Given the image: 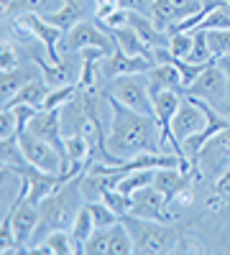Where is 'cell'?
<instances>
[{"mask_svg":"<svg viewBox=\"0 0 230 255\" xmlns=\"http://www.w3.org/2000/svg\"><path fill=\"white\" fill-rule=\"evenodd\" d=\"M110 105V130L105 135V151L120 161L138 153H161V128L156 118L136 113L108 95Z\"/></svg>","mask_w":230,"mask_h":255,"instance_id":"obj_1","label":"cell"},{"mask_svg":"<svg viewBox=\"0 0 230 255\" xmlns=\"http://www.w3.org/2000/svg\"><path fill=\"white\" fill-rule=\"evenodd\" d=\"M82 176H74L72 181H67L64 186H59L54 194H49L44 202L38 204V212H41V220H38V227L33 232V240L28 245V250L33 245H38L44 240L49 232L54 230H69L77 212L85 207L82 204ZM26 250V253H28Z\"/></svg>","mask_w":230,"mask_h":255,"instance_id":"obj_2","label":"cell"},{"mask_svg":"<svg viewBox=\"0 0 230 255\" xmlns=\"http://www.w3.org/2000/svg\"><path fill=\"white\" fill-rule=\"evenodd\" d=\"M120 222L128 227L131 240H133V253L136 255H164V253H174L179 235L169 222H159V220H146L138 215H123Z\"/></svg>","mask_w":230,"mask_h":255,"instance_id":"obj_3","label":"cell"},{"mask_svg":"<svg viewBox=\"0 0 230 255\" xmlns=\"http://www.w3.org/2000/svg\"><path fill=\"white\" fill-rule=\"evenodd\" d=\"M205 125H207V113H205L202 100L187 95V100H182L179 110H177V115H174V120H172V151H174L182 161H187L182 143L190 138V135L200 133ZM187 163H190V161H187Z\"/></svg>","mask_w":230,"mask_h":255,"instance_id":"obj_4","label":"cell"},{"mask_svg":"<svg viewBox=\"0 0 230 255\" xmlns=\"http://www.w3.org/2000/svg\"><path fill=\"white\" fill-rule=\"evenodd\" d=\"M230 168V125L218 130L210 140L202 145V151L197 156V166H195V179H220Z\"/></svg>","mask_w":230,"mask_h":255,"instance_id":"obj_5","label":"cell"},{"mask_svg":"<svg viewBox=\"0 0 230 255\" xmlns=\"http://www.w3.org/2000/svg\"><path fill=\"white\" fill-rule=\"evenodd\" d=\"M18 143H20V151H23L26 163L41 168V171H46V174H64L69 168V161L61 156L51 143L41 140L38 135H33L28 130H23L18 135Z\"/></svg>","mask_w":230,"mask_h":255,"instance_id":"obj_6","label":"cell"},{"mask_svg":"<svg viewBox=\"0 0 230 255\" xmlns=\"http://www.w3.org/2000/svg\"><path fill=\"white\" fill-rule=\"evenodd\" d=\"M110 97H115L118 102H123L125 108H131L136 113L154 118V100H151V92H149L146 74H128V77L113 79Z\"/></svg>","mask_w":230,"mask_h":255,"instance_id":"obj_7","label":"cell"},{"mask_svg":"<svg viewBox=\"0 0 230 255\" xmlns=\"http://www.w3.org/2000/svg\"><path fill=\"white\" fill-rule=\"evenodd\" d=\"M108 36L102 33L95 23H90V20H79L77 26H72L64 33V38H61V44H59V51L61 54H79V51H85L90 46H97L102 51L113 54V44H110Z\"/></svg>","mask_w":230,"mask_h":255,"instance_id":"obj_8","label":"cell"},{"mask_svg":"<svg viewBox=\"0 0 230 255\" xmlns=\"http://www.w3.org/2000/svg\"><path fill=\"white\" fill-rule=\"evenodd\" d=\"M184 95L200 97V100H205V102H210V105L218 108V105L230 95L228 92V79H225V72L220 69V64L218 61L207 64V67L202 69V74L184 90Z\"/></svg>","mask_w":230,"mask_h":255,"instance_id":"obj_9","label":"cell"},{"mask_svg":"<svg viewBox=\"0 0 230 255\" xmlns=\"http://www.w3.org/2000/svg\"><path fill=\"white\" fill-rule=\"evenodd\" d=\"M28 59L38 64V69H41V74H44V79H46L49 84H54V87H61V84H79V74H82V56L77 59L74 54H64L59 64H51L49 59L44 61L36 51H31V56H28Z\"/></svg>","mask_w":230,"mask_h":255,"instance_id":"obj_10","label":"cell"},{"mask_svg":"<svg viewBox=\"0 0 230 255\" xmlns=\"http://www.w3.org/2000/svg\"><path fill=\"white\" fill-rule=\"evenodd\" d=\"M131 215H138V217H146V220H159V222H172L174 220V215L169 212V199H166L154 184L133 191Z\"/></svg>","mask_w":230,"mask_h":255,"instance_id":"obj_11","label":"cell"},{"mask_svg":"<svg viewBox=\"0 0 230 255\" xmlns=\"http://www.w3.org/2000/svg\"><path fill=\"white\" fill-rule=\"evenodd\" d=\"M154 59L149 56H131L120 49H115L113 54H108L105 59L100 61V77L105 79H118V77H128V74H146L154 67Z\"/></svg>","mask_w":230,"mask_h":255,"instance_id":"obj_12","label":"cell"},{"mask_svg":"<svg viewBox=\"0 0 230 255\" xmlns=\"http://www.w3.org/2000/svg\"><path fill=\"white\" fill-rule=\"evenodd\" d=\"M202 5H205V0H154L149 15L161 31H169L174 23L195 15Z\"/></svg>","mask_w":230,"mask_h":255,"instance_id":"obj_13","label":"cell"},{"mask_svg":"<svg viewBox=\"0 0 230 255\" xmlns=\"http://www.w3.org/2000/svg\"><path fill=\"white\" fill-rule=\"evenodd\" d=\"M28 133L38 135L41 140H46L51 143L56 151L67 158V145H64V125H61V110H38L28 128H26Z\"/></svg>","mask_w":230,"mask_h":255,"instance_id":"obj_14","label":"cell"},{"mask_svg":"<svg viewBox=\"0 0 230 255\" xmlns=\"http://www.w3.org/2000/svg\"><path fill=\"white\" fill-rule=\"evenodd\" d=\"M10 217V225H13V235H15V243H18V250L26 253L31 240H33V232L38 227V220H41V212L36 204H31L28 199L20 202L18 207H13L10 212H5Z\"/></svg>","mask_w":230,"mask_h":255,"instance_id":"obj_15","label":"cell"},{"mask_svg":"<svg viewBox=\"0 0 230 255\" xmlns=\"http://www.w3.org/2000/svg\"><path fill=\"white\" fill-rule=\"evenodd\" d=\"M146 82H149V92L151 97L156 92H164V90H177V92H184V82H182V72L177 69V64L164 59V61H156L154 67L146 72Z\"/></svg>","mask_w":230,"mask_h":255,"instance_id":"obj_16","label":"cell"},{"mask_svg":"<svg viewBox=\"0 0 230 255\" xmlns=\"http://www.w3.org/2000/svg\"><path fill=\"white\" fill-rule=\"evenodd\" d=\"M128 26L149 44L151 49H159V46H169V41H166V31H161L151 15L146 13H136V10H128Z\"/></svg>","mask_w":230,"mask_h":255,"instance_id":"obj_17","label":"cell"},{"mask_svg":"<svg viewBox=\"0 0 230 255\" xmlns=\"http://www.w3.org/2000/svg\"><path fill=\"white\" fill-rule=\"evenodd\" d=\"M36 67H38V64L31 61V64H20V67H15V69H10V72H3V79H0V90H3V105H5L20 87H23L26 82H31V79H36V77H44V74L36 72Z\"/></svg>","mask_w":230,"mask_h":255,"instance_id":"obj_18","label":"cell"},{"mask_svg":"<svg viewBox=\"0 0 230 255\" xmlns=\"http://www.w3.org/2000/svg\"><path fill=\"white\" fill-rule=\"evenodd\" d=\"M49 82L46 79H41V77H36V79H31V82H26L23 87H20L3 108H15V105H33V108H38L41 110V105H44V100H46V95H49Z\"/></svg>","mask_w":230,"mask_h":255,"instance_id":"obj_19","label":"cell"},{"mask_svg":"<svg viewBox=\"0 0 230 255\" xmlns=\"http://www.w3.org/2000/svg\"><path fill=\"white\" fill-rule=\"evenodd\" d=\"M95 230H97V227H95V220H92L90 209H87V202H85V207L77 212V217H74V222H72V227H69V238H72L74 255H85V245H87V240L92 238Z\"/></svg>","mask_w":230,"mask_h":255,"instance_id":"obj_20","label":"cell"},{"mask_svg":"<svg viewBox=\"0 0 230 255\" xmlns=\"http://www.w3.org/2000/svg\"><path fill=\"white\" fill-rule=\"evenodd\" d=\"M115 41V46L125 54H131V56H149L154 59V49L146 44V41L131 28V26H125V28H115V31H108Z\"/></svg>","mask_w":230,"mask_h":255,"instance_id":"obj_21","label":"cell"},{"mask_svg":"<svg viewBox=\"0 0 230 255\" xmlns=\"http://www.w3.org/2000/svg\"><path fill=\"white\" fill-rule=\"evenodd\" d=\"M61 5H64V0H5V3H3V13L5 15H20V13L51 15Z\"/></svg>","mask_w":230,"mask_h":255,"instance_id":"obj_22","label":"cell"},{"mask_svg":"<svg viewBox=\"0 0 230 255\" xmlns=\"http://www.w3.org/2000/svg\"><path fill=\"white\" fill-rule=\"evenodd\" d=\"M28 253H38V255H69V253H74L69 230H54V232H49V235L41 240L38 245H33Z\"/></svg>","mask_w":230,"mask_h":255,"instance_id":"obj_23","label":"cell"},{"mask_svg":"<svg viewBox=\"0 0 230 255\" xmlns=\"http://www.w3.org/2000/svg\"><path fill=\"white\" fill-rule=\"evenodd\" d=\"M82 15V5L77 3V0H64V5H61L56 13H51V15H44L46 20H49V23H54V26H59L61 31H69L72 26H77L79 23V18Z\"/></svg>","mask_w":230,"mask_h":255,"instance_id":"obj_24","label":"cell"},{"mask_svg":"<svg viewBox=\"0 0 230 255\" xmlns=\"http://www.w3.org/2000/svg\"><path fill=\"white\" fill-rule=\"evenodd\" d=\"M154 171H156V168H138V171H131V174L120 176V181H118L115 189H120L123 194L133 197V191H138V189H143V186L154 184Z\"/></svg>","mask_w":230,"mask_h":255,"instance_id":"obj_25","label":"cell"},{"mask_svg":"<svg viewBox=\"0 0 230 255\" xmlns=\"http://www.w3.org/2000/svg\"><path fill=\"white\" fill-rule=\"evenodd\" d=\"M133 253V240H131V232L123 222H115L110 227V248L108 255H131Z\"/></svg>","mask_w":230,"mask_h":255,"instance_id":"obj_26","label":"cell"},{"mask_svg":"<svg viewBox=\"0 0 230 255\" xmlns=\"http://www.w3.org/2000/svg\"><path fill=\"white\" fill-rule=\"evenodd\" d=\"M64 145H67V161H85L92 151V140L85 135V133H69L64 138Z\"/></svg>","mask_w":230,"mask_h":255,"instance_id":"obj_27","label":"cell"},{"mask_svg":"<svg viewBox=\"0 0 230 255\" xmlns=\"http://www.w3.org/2000/svg\"><path fill=\"white\" fill-rule=\"evenodd\" d=\"M77 92H79V84H61V87H54V90H49L41 110H61Z\"/></svg>","mask_w":230,"mask_h":255,"instance_id":"obj_28","label":"cell"},{"mask_svg":"<svg viewBox=\"0 0 230 255\" xmlns=\"http://www.w3.org/2000/svg\"><path fill=\"white\" fill-rule=\"evenodd\" d=\"M207 44H210L213 61L230 56V28H210L207 31Z\"/></svg>","mask_w":230,"mask_h":255,"instance_id":"obj_29","label":"cell"},{"mask_svg":"<svg viewBox=\"0 0 230 255\" xmlns=\"http://www.w3.org/2000/svg\"><path fill=\"white\" fill-rule=\"evenodd\" d=\"M87 209H90V215H92V220H95V227H113L115 222H120V217H118L102 199L87 202Z\"/></svg>","mask_w":230,"mask_h":255,"instance_id":"obj_30","label":"cell"},{"mask_svg":"<svg viewBox=\"0 0 230 255\" xmlns=\"http://www.w3.org/2000/svg\"><path fill=\"white\" fill-rule=\"evenodd\" d=\"M195 33V44H192V51L184 61H192V64H210L213 61V54H210V44H207V31L197 28L192 31Z\"/></svg>","mask_w":230,"mask_h":255,"instance_id":"obj_31","label":"cell"},{"mask_svg":"<svg viewBox=\"0 0 230 255\" xmlns=\"http://www.w3.org/2000/svg\"><path fill=\"white\" fill-rule=\"evenodd\" d=\"M102 202H105L118 217H123V215H128L131 212V207H133V197H128V194H123L120 189H108L105 194H102Z\"/></svg>","mask_w":230,"mask_h":255,"instance_id":"obj_32","label":"cell"},{"mask_svg":"<svg viewBox=\"0 0 230 255\" xmlns=\"http://www.w3.org/2000/svg\"><path fill=\"white\" fill-rule=\"evenodd\" d=\"M108 248H110V227H97L85 245V253L87 255H105Z\"/></svg>","mask_w":230,"mask_h":255,"instance_id":"obj_33","label":"cell"},{"mask_svg":"<svg viewBox=\"0 0 230 255\" xmlns=\"http://www.w3.org/2000/svg\"><path fill=\"white\" fill-rule=\"evenodd\" d=\"M172 38H169V49L172 51V56H177V59H187L190 56V51H192V44H195V33H169Z\"/></svg>","mask_w":230,"mask_h":255,"instance_id":"obj_34","label":"cell"},{"mask_svg":"<svg viewBox=\"0 0 230 255\" xmlns=\"http://www.w3.org/2000/svg\"><path fill=\"white\" fill-rule=\"evenodd\" d=\"M18 135H20V125H18L15 113L3 108V113H0V140H10Z\"/></svg>","mask_w":230,"mask_h":255,"instance_id":"obj_35","label":"cell"},{"mask_svg":"<svg viewBox=\"0 0 230 255\" xmlns=\"http://www.w3.org/2000/svg\"><path fill=\"white\" fill-rule=\"evenodd\" d=\"M23 64V59L18 56V49H15V44H3V49H0V69L3 72H10V69H15V67H20Z\"/></svg>","mask_w":230,"mask_h":255,"instance_id":"obj_36","label":"cell"},{"mask_svg":"<svg viewBox=\"0 0 230 255\" xmlns=\"http://www.w3.org/2000/svg\"><path fill=\"white\" fill-rule=\"evenodd\" d=\"M100 23L105 26V31L125 28V26H128V10H125V8H118V10H115V13H110L108 18H102Z\"/></svg>","mask_w":230,"mask_h":255,"instance_id":"obj_37","label":"cell"},{"mask_svg":"<svg viewBox=\"0 0 230 255\" xmlns=\"http://www.w3.org/2000/svg\"><path fill=\"white\" fill-rule=\"evenodd\" d=\"M95 5H97L95 15H97V20H102V18H108L110 13H115L120 8V0H95Z\"/></svg>","mask_w":230,"mask_h":255,"instance_id":"obj_38","label":"cell"},{"mask_svg":"<svg viewBox=\"0 0 230 255\" xmlns=\"http://www.w3.org/2000/svg\"><path fill=\"white\" fill-rule=\"evenodd\" d=\"M151 5H154V0H120V8L136 10V13H146V15L151 13Z\"/></svg>","mask_w":230,"mask_h":255,"instance_id":"obj_39","label":"cell"},{"mask_svg":"<svg viewBox=\"0 0 230 255\" xmlns=\"http://www.w3.org/2000/svg\"><path fill=\"white\" fill-rule=\"evenodd\" d=\"M192 240H195V238H179V243H177L174 253H202V248H200V245H195Z\"/></svg>","mask_w":230,"mask_h":255,"instance_id":"obj_40","label":"cell"},{"mask_svg":"<svg viewBox=\"0 0 230 255\" xmlns=\"http://www.w3.org/2000/svg\"><path fill=\"white\" fill-rule=\"evenodd\" d=\"M218 64H220V69L225 72V79H228V92H230V56L218 59Z\"/></svg>","mask_w":230,"mask_h":255,"instance_id":"obj_41","label":"cell"},{"mask_svg":"<svg viewBox=\"0 0 230 255\" xmlns=\"http://www.w3.org/2000/svg\"><path fill=\"white\" fill-rule=\"evenodd\" d=\"M218 110H220V115H225V118L230 120V95H228V97H225V100L218 105Z\"/></svg>","mask_w":230,"mask_h":255,"instance_id":"obj_42","label":"cell"}]
</instances>
